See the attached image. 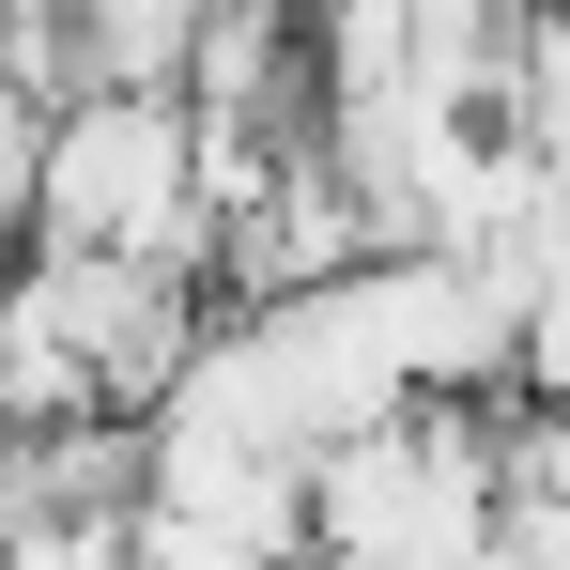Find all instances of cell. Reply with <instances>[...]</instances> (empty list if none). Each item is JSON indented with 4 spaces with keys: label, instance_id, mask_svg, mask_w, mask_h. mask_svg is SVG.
I'll return each instance as SVG.
<instances>
[{
    "label": "cell",
    "instance_id": "cell-1",
    "mask_svg": "<svg viewBox=\"0 0 570 570\" xmlns=\"http://www.w3.org/2000/svg\"><path fill=\"white\" fill-rule=\"evenodd\" d=\"M31 232L47 247H139V263H200L216 278V124L186 78H78L47 108V170H31Z\"/></svg>",
    "mask_w": 570,
    "mask_h": 570
},
{
    "label": "cell",
    "instance_id": "cell-2",
    "mask_svg": "<svg viewBox=\"0 0 570 570\" xmlns=\"http://www.w3.org/2000/svg\"><path fill=\"white\" fill-rule=\"evenodd\" d=\"M324 556H493L509 540V432L478 401H401L308 463Z\"/></svg>",
    "mask_w": 570,
    "mask_h": 570
}]
</instances>
